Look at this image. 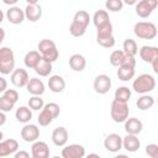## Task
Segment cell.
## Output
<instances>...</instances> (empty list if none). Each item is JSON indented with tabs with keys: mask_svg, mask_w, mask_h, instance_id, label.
I'll return each mask as SVG.
<instances>
[{
	"mask_svg": "<svg viewBox=\"0 0 158 158\" xmlns=\"http://www.w3.org/2000/svg\"><path fill=\"white\" fill-rule=\"evenodd\" d=\"M90 22V16L86 11L84 10H79L75 12L74 17H73V21L69 26V32L72 36L74 37H80L85 33L86 31V27Z\"/></svg>",
	"mask_w": 158,
	"mask_h": 158,
	"instance_id": "6da1fadb",
	"label": "cell"
},
{
	"mask_svg": "<svg viewBox=\"0 0 158 158\" xmlns=\"http://www.w3.org/2000/svg\"><path fill=\"white\" fill-rule=\"evenodd\" d=\"M132 88L138 94H148L156 88V79L151 74H141L133 80Z\"/></svg>",
	"mask_w": 158,
	"mask_h": 158,
	"instance_id": "7a4b0ae2",
	"label": "cell"
},
{
	"mask_svg": "<svg viewBox=\"0 0 158 158\" xmlns=\"http://www.w3.org/2000/svg\"><path fill=\"white\" fill-rule=\"evenodd\" d=\"M15 69V54L9 47H0V73L6 75Z\"/></svg>",
	"mask_w": 158,
	"mask_h": 158,
	"instance_id": "3957f363",
	"label": "cell"
},
{
	"mask_svg": "<svg viewBox=\"0 0 158 158\" xmlns=\"http://www.w3.org/2000/svg\"><path fill=\"white\" fill-rule=\"evenodd\" d=\"M133 32L138 38L142 40H153L157 36V27L153 22H146V21H139L135 23Z\"/></svg>",
	"mask_w": 158,
	"mask_h": 158,
	"instance_id": "277c9868",
	"label": "cell"
},
{
	"mask_svg": "<svg viewBox=\"0 0 158 158\" xmlns=\"http://www.w3.org/2000/svg\"><path fill=\"white\" fill-rule=\"evenodd\" d=\"M135 67H136V59L135 57L126 56L123 59V63L117 69V78L122 81H128L135 77Z\"/></svg>",
	"mask_w": 158,
	"mask_h": 158,
	"instance_id": "5b68a950",
	"label": "cell"
},
{
	"mask_svg": "<svg viewBox=\"0 0 158 158\" xmlns=\"http://www.w3.org/2000/svg\"><path fill=\"white\" fill-rule=\"evenodd\" d=\"M111 118L120 123V122H125L128 118V114H130V109L128 105L126 102H120L116 100H112L111 102Z\"/></svg>",
	"mask_w": 158,
	"mask_h": 158,
	"instance_id": "8992f818",
	"label": "cell"
},
{
	"mask_svg": "<svg viewBox=\"0 0 158 158\" xmlns=\"http://www.w3.org/2000/svg\"><path fill=\"white\" fill-rule=\"evenodd\" d=\"M25 19H27L28 21L31 22H36L41 19L42 16V9H41V5L36 1V0H28L25 10Z\"/></svg>",
	"mask_w": 158,
	"mask_h": 158,
	"instance_id": "52a82bcc",
	"label": "cell"
},
{
	"mask_svg": "<svg viewBox=\"0 0 158 158\" xmlns=\"http://www.w3.org/2000/svg\"><path fill=\"white\" fill-rule=\"evenodd\" d=\"M157 4H158L157 0H141V1L136 2V14L139 17L146 19L152 14V11L156 9Z\"/></svg>",
	"mask_w": 158,
	"mask_h": 158,
	"instance_id": "ba28073f",
	"label": "cell"
},
{
	"mask_svg": "<svg viewBox=\"0 0 158 158\" xmlns=\"http://www.w3.org/2000/svg\"><path fill=\"white\" fill-rule=\"evenodd\" d=\"M111 88V78L106 74H99L94 79V90L98 94H106Z\"/></svg>",
	"mask_w": 158,
	"mask_h": 158,
	"instance_id": "9c48e42d",
	"label": "cell"
},
{
	"mask_svg": "<svg viewBox=\"0 0 158 158\" xmlns=\"http://www.w3.org/2000/svg\"><path fill=\"white\" fill-rule=\"evenodd\" d=\"M104 147L109 152H118L122 148V137L117 133H110L104 139Z\"/></svg>",
	"mask_w": 158,
	"mask_h": 158,
	"instance_id": "30bf717a",
	"label": "cell"
},
{
	"mask_svg": "<svg viewBox=\"0 0 158 158\" xmlns=\"http://www.w3.org/2000/svg\"><path fill=\"white\" fill-rule=\"evenodd\" d=\"M85 156V148L81 144H69L62 149V158H83Z\"/></svg>",
	"mask_w": 158,
	"mask_h": 158,
	"instance_id": "8fae6325",
	"label": "cell"
},
{
	"mask_svg": "<svg viewBox=\"0 0 158 158\" xmlns=\"http://www.w3.org/2000/svg\"><path fill=\"white\" fill-rule=\"evenodd\" d=\"M31 158H49V147L43 141L33 142L31 147Z\"/></svg>",
	"mask_w": 158,
	"mask_h": 158,
	"instance_id": "7c38bea8",
	"label": "cell"
},
{
	"mask_svg": "<svg viewBox=\"0 0 158 158\" xmlns=\"http://www.w3.org/2000/svg\"><path fill=\"white\" fill-rule=\"evenodd\" d=\"M30 78H28V73L22 69V68H17L14 69V72L11 73V83L16 86V88H23L27 85Z\"/></svg>",
	"mask_w": 158,
	"mask_h": 158,
	"instance_id": "4fadbf2b",
	"label": "cell"
},
{
	"mask_svg": "<svg viewBox=\"0 0 158 158\" xmlns=\"http://www.w3.org/2000/svg\"><path fill=\"white\" fill-rule=\"evenodd\" d=\"M21 137L26 142H36L40 137V128L36 125L26 123L21 130Z\"/></svg>",
	"mask_w": 158,
	"mask_h": 158,
	"instance_id": "5bb4252c",
	"label": "cell"
},
{
	"mask_svg": "<svg viewBox=\"0 0 158 158\" xmlns=\"http://www.w3.org/2000/svg\"><path fill=\"white\" fill-rule=\"evenodd\" d=\"M6 17H7V20H9L10 23L20 25L25 20V12L19 6H10L9 10L6 11Z\"/></svg>",
	"mask_w": 158,
	"mask_h": 158,
	"instance_id": "9a60e30c",
	"label": "cell"
},
{
	"mask_svg": "<svg viewBox=\"0 0 158 158\" xmlns=\"http://www.w3.org/2000/svg\"><path fill=\"white\" fill-rule=\"evenodd\" d=\"M19 148V142L14 138H9L0 142V158H5L15 153Z\"/></svg>",
	"mask_w": 158,
	"mask_h": 158,
	"instance_id": "2e32d148",
	"label": "cell"
},
{
	"mask_svg": "<svg viewBox=\"0 0 158 158\" xmlns=\"http://www.w3.org/2000/svg\"><path fill=\"white\" fill-rule=\"evenodd\" d=\"M68 137H69L68 131H67V128L63 127V126H59V127L54 128L53 132H52V142H53L56 146H58V147L65 146V143H67V141H68Z\"/></svg>",
	"mask_w": 158,
	"mask_h": 158,
	"instance_id": "e0dca14e",
	"label": "cell"
},
{
	"mask_svg": "<svg viewBox=\"0 0 158 158\" xmlns=\"http://www.w3.org/2000/svg\"><path fill=\"white\" fill-rule=\"evenodd\" d=\"M142 128H143V123L137 117H128L125 121V131L127 132V135L137 136L138 133L142 132Z\"/></svg>",
	"mask_w": 158,
	"mask_h": 158,
	"instance_id": "ac0fdd59",
	"label": "cell"
},
{
	"mask_svg": "<svg viewBox=\"0 0 158 158\" xmlns=\"http://www.w3.org/2000/svg\"><path fill=\"white\" fill-rule=\"evenodd\" d=\"M27 91L33 96H40L44 93V84L38 78H31L26 85Z\"/></svg>",
	"mask_w": 158,
	"mask_h": 158,
	"instance_id": "d6986e66",
	"label": "cell"
},
{
	"mask_svg": "<svg viewBox=\"0 0 158 158\" xmlns=\"http://www.w3.org/2000/svg\"><path fill=\"white\" fill-rule=\"evenodd\" d=\"M139 57L143 62L152 63L156 58H158V48L154 46H142L139 49Z\"/></svg>",
	"mask_w": 158,
	"mask_h": 158,
	"instance_id": "ffe728a7",
	"label": "cell"
},
{
	"mask_svg": "<svg viewBox=\"0 0 158 158\" xmlns=\"http://www.w3.org/2000/svg\"><path fill=\"white\" fill-rule=\"evenodd\" d=\"M69 67L74 70V72H83L86 67V59L83 54L75 53L72 54L69 58Z\"/></svg>",
	"mask_w": 158,
	"mask_h": 158,
	"instance_id": "44dd1931",
	"label": "cell"
},
{
	"mask_svg": "<svg viewBox=\"0 0 158 158\" xmlns=\"http://www.w3.org/2000/svg\"><path fill=\"white\" fill-rule=\"evenodd\" d=\"M122 147L128 152H136L141 147V142L135 135H126L122 138Z\"/></svg>",
	"mask_w": 158,
	"mask_h": 158,
	"instance_id": "7402d4cb",
	"label": "cell"
},
{
	"mask_svg": "<svg viewBox=\"0 0 158 158\" xmlns=\"http://www.w3.org/2000/svg\"><path fill=\"white\" fill-rule=\"evenodd\" d=\"M48 88L53 93H62L65 89V81L60 75H52L48 79Z\"/></svg>",
	"mask_w": 158,
	"mask_h": 158,
	"instance_id": "603a6c76",
	"label": "cell"
},
{
	"mask_svg": "<svg viewBox=\"0 0 158 158\" xmlns=\"http://www.w3.org/2000/svg\"><path fill=\"white\" fill-rule=\"evenodd\" d=\"M93 22L95 25L96 28L99 27H102L107 23H110V16H109V12L106 10H98L95 11L94 16H93Z\"/></svg>",
	"mask_w": 158,
	"mask_h": 158,
	"instance_id": "cb8c5ba5",
	"label": "cell"
},
{
	"mask_svg": "<svg viewBox=\"0 0 158 158\" xmlns=\"http://www.w3.org/2000/svg\"><path fill=\"white\" fill-rule=\"evenodd\" d=\"M41 54L38 51H30L25 54V58H23V62H25V65L30 69H35V67L37 65V63L41 60Z\"/></svg>",
	"mask_w": 158,
	"mask_h": 158,
	"instance_id": "d4e9b609",
	"label": "cell"
},
{
	"mask_svg": "<svg viewBox=\"0 0 158 158\" xmlns=\"http://www.w3.org/2000/svg\"><path fill=\"white\" fill-rule=\"evenodd\" d=\"M16 120L21 123H28L32 118V111L27 106H20L15 112Z\"/></svg>",
	"mask_w": 158,
	"mask_h": 158,
	"instance_id": "484cf974",
	"label": "cell"
},
{
	"mask_svg": "<svg viewBox=\"0 0 158 158\" xmlns=\"http://www.w3.org/2000/svg\"><path fill=\"white\" fill-rule=\"evenodd\" d=\"M123 49H122V52L126 54V56H128V57H135L137 53H138V47H137V43H136V41L135 40H132V38H126L125 41H123Z\"/></svg>",
	"mask_w": 158,
	"mask_h": 158,
	"instance_id": "4316f807",
	"label": "cell"
},
{
	"mask_svg": "<svg viewBox=\"0 0 158 158\" xmlns=\"http://www.w3.org/2000/svg\"><path fill=\"white\" fill-rule=\"evenodd\" d=\"M136 105H137V107H138L139 110L146 111V110L151 109V107L154 105V98L151 96V95H148V94H144V95H142L141 98L137 99Z\"/></svg>",
	"mask_w": 158,
	"mask_h": 158,
	"instance_id": "83f0119b",
	"label": "cell"
},
{
	"mask_svg": "<svg viewBox=\"0 0 158 158\" xmlns=\"http://www.w3.org/2000/svg\"><path fill=\"white\" fill-rule=\"evenodd\" d=\"M35 72L41 77H47L52 72V63H48V62H46L44 59L41 58V60L35 67Z\"/></svg>",
	"mask_w": 158,
	"mask_h": 158,
	"instance_id": "f1b7e54d",
	"label": "cell"
},
{
	"mask_svg": "<svg viewBox=\"0 0 158 158\" xmlns=\"http://www.w3.org/2000/svg\"><path fill=\"white\" fill-rule=\"evenodd\" d=\"M131 90L127 88V86H120L116 89L115 91V99L116 101H120V102H128L130 98H131Z\"/></svg>",
	"mask_w": 158,
	"mask_h": 158,
	"instance_id": "f546056e",
	"label": "cell"
},
{
	"mask_svg": "<svg viewBox=\"0 0 158 158\" xmlns=\"http://www.w3.org/2000/svg\"><path fill=\"white\" fill-rule=\"evenodd\" d=\"M125 57H126V54L122 52V51H120V49H116V51H114L111 54H110V63H111V65H114V67H120L122 63H123V59H125Z\"/></svg>",
	"mask_w": 158,
	"mask_h": 158,
	"instance_id": "4dcf8cb0",
	"label": "cell"
},
{
	"mask_svg": "<svg viewBox=\"0 0 158 158\" xmlns=\"http://www.w3.org/2000/svg\"><path fill=\"white\" fill-rule=\"evenodd\" d=\"M58 56H59V52H58L57 47H52V48H49V49H47V51H44V52L41 53L42 59H44L48 63L56 62L58 59Z\"/></svg>",
	"mask_w": 158,
	"mask_h": 158,
	"instance_id": "1f68e13d",
	"label": "cell"
},
{
	"mask_svg": "<svg viewBox=\"0 0 158 158\" xmlns=\"http://www.w3.org/2000/svg\"><path fill=\"white\" fill-rule=\"evenodd\" d=\"M96 30H98L96 40H102V38H107V37L114 36L112 35V25H111V22L105 25V26H102V27H99Z\"/></svg>",
	"mask_w": 158,
	"mask_h": 158,
	"instance_id": "d6a6232c",
	"label": "cell"
},
{
	"mask_svg": "<svg viewBox=\"0 0 158 158\" xmlns=\"http://www.w3.org/2000/svg\"><path fill=\"white\" fill-rule=\"evenodd\" d=\"M38 123H40V126H48L53 120H54V117L46 110V109H42L41 110V112H40V115H38Z\"/></svg>",
	"mask_w": 158,
	"mask_h": 158,
	"instance_id": "836d02e7",
	"label": "cell"
},
{
	"mask_svg": "<svg viewBox=\"0 0 158 158\" xmlns=\"http://www.w3.org/2000/svg\"><path fill=\"white\" fill-rule=\"evenodd\" d=\"M44 106V102H43V99H41V96H32L28 99V107L31 110H42Z\"/></svg>",
	"mask_w": 158,
	"mask_h": 158,
	"instance_id": "e575fe53",
	"label": "cell"
},
{
	"mask_svg": "<svg viewBox=\"0 0 158 158\" xmlns=\"http://www.w3.org/2000/svg\"><path fill=\"white\" fill-rule=\"evenodd\" d=\"M105 6H106V9L109 11L117 12V11H121L122 10L123 2H122V0H107L105 2Z\"/></svg>",
	"mask_w": 158,
	"mask_h": 158,
	"instance_id": "d590c367",
	"label": "cell"
},
{
	"mask_svg": "<svg viewBox=\"0 0 158 158\" xmlns=\"http://www.w3.org/2000/svg\"><path fill=\"white\" fill-rule=\"evenodd\" d=\"M43 109H46L54 118L56 117H58L59 116V114H60V109H59V105L58 104H56V102H48V104H46L44 106H43Z\"/></svg>",
	"mask_w": 158,
	"mask_h": 158,
	"instance_id": "8d00e7d4",
	"label": "cell"
},
{
	"mask_svg": "<svg viewBox=\"0 0 158 158\" xmlns=\"http://www.w3.org/2000/svg\"><path fill=\"white\" fill-rule=\"evenodd\" d=\"M15 104L11 102L10 100H7L6 98L4 96H0V111L1 112H7V111H11L14 109Z\"/></svg>",
	"mask_w": 158,
	"mask_h": 158,
	"instance_id": "74e56055",
	"label": "cell"
},
{
	"mask_svg": "<svg viewBox=\"0 0 158 158\" xmlns=\"http://www.w3.org/2000/svg\"><path fill=\"white\" fill-rule=\"evenodd\" d=\"M37 47H38V52L41 54L42 52H44V51H47V49H49L52 47H56V43L52 40H42V41H40Z\"/></svg>",
	"mask_w": 158,
	"mask_h": 158,
	"instance_id": "f35d334b",
	"label": "cell"
},
{
	"mask_svg": "<svg viewBox=\"0 0 158 158\" xmlns=\"http://www.w3.org/2000/svg\"><path fill=\"white\" fill-rule=\"evenodd\" d=\"M2 96L6 98L7 100H10V101L14 102V104H16L17 100H19V93H17L15 89H6V90L4 91V95H2Z\"/></svg>",
	"mask_w": 158,
	"mask_h": 158,
	"instance_id": "ab89813d",
	"label": "cell"
},
{
	"mask_svg": "<svg viewBox=\"0 0 158 158\" xmlns=\"http://www.w3.org/2000/svg\"><path fill=\"white\" fill-rule=\"evenodd\" d=\"M98 43L104 47V48H111L115 46V37L111 36V37H107V38H102V40H96Z\"/></svg>",
	"mask_w": 158,
	"mask_h": 158,
	"instance_id": "60d3db41",
	"label": "cell"
},
{
	"mask_svg": "<svg viewBox=\"0 0 158 158\" xmlns=\"http://www.w3.org/2000/svg\"><path fill=\"white\" fill-rule=\"evenodd\" d=\"M146 153L151 158H158V146L156 143H151L146 146Z\"/></svg>",
	"mask_w": 158,
	"mask_h": 158,
	"instance_id": "b9f144b4",
	"label": "cell"
},
{
	"mask_svg": "<svg viewBox=\"0 0 158 158\" xmlns=\"http://www.w3.org/2000/svg\"><path fill=\"white\" fill-rule=\"evenodd\" d=\"M14 158H31V157H30V153L27 151H19L15 153Z\"/></svg>",
	"mask_w": 158,
	"mask_h": 158,
	"instance_id": "7bdbcfd3",
	"label": "cell"
},
{
	"mask_svg": "<svg viewBox=\"0 0 158 158\" xmlns=\"http://www.w3.org/2000/svg\"><path fill=\"white\" fill-rule=\"evenodd\" d=\"M7 89V81L4 77H0V93H4Z\"/></svg>",
	"mask_w": 158,
	"mask_h": 158,
	"instance_id": "ee69618b",
	"label": "cell"
},
{
	"mask_svg": "<svg viewBox=\"0 0 158 158\" xmlns=\"http://www.w3.org/2000/svg\"><path fill=\"white\" fill-rule=\"evenodd\" d=\"M151 64H152L153 72H154V73H158V58H156V59H154V60H153Z\"/></svg>",
	"mask_w": 158,
	"mask_h": 158,
	"instance_id": "f6af8a7d",
	"label": "cell"
},
{
	"mask_svg": "<svg viewBox=\"0 0 158 158\" xmlns=\"http://www.w3.org/2000/svg\"><path fill=\"white\" fill-rule=\"evenodd\" d=\"M5 122H6V115H5L4 112H1V111H0V127H1Z\"/></svg>",
	"mask_w": 158,
	"mask_h": 158,
	"instance_id": "bcb514c9",
	"label": "cell"
},
{
	"mask_svg": "<svg viewBox=\"0 0 158 158\" xmlns=\"http://www.w3.org/2000/svg\"><path fill=\"white\" fill-rule=\"evenodd\" d=\"M4 38H5V31H4L2 27H0V46H1L2 41H4Z\"/></svg>",
	"mask_w": 158,
	"mask_h": 158,
	"instance_id": "7dc6e473",
	"label": "cell"
},
{
	"mask_svg": "<svg viewBox=\"0 0 158 158\" xmlns=\"http://www.w3.org/2000/svg\"><path fill=\"white\" fill-rule=\"evenodd\" d=\"M17 2V0H4V4L6 5H15Z\"/></svg>",
	"mask_w": 158,
	"mask_h": 158,
	"instance_id": "c3c4849f",
	"label": "cell"
},
{
	"mask_svg": "<svg viewBox=\"0 0 158 158\" xmlns=\"http://www.w3.org/2000/svg\"><path fill=\"white\" fill-rule=\"evenodd\" d=\"M85 158H100V156H99V154H95V153H90V154H88Z\"/></svg>",
	"mask_w": 158,
	"mask_h": 158,
	"instance_id": "681fc988",
	"label": "cell"
},
{
	"mask_svg": "<svg viewBox=\"0 0 158 158\" xmlns=\"http://www.w3.org/2000/svg\"><path fill=\"white\" fill-rule=\"evenodd\" d=\"M114 158H128L126 154H118V156H116V157H114Z\"/></svg>",
	"mask_w": 158,
	"mask_h": 158,
	"instance_id": "f907efd6",
	"label": "cell"
},
{
	"mask_svg": "<svg viewBox=\"0 0 158 158\" xmlns=\"http://www.w3.org/2000/svg\"><path fill=\"white\" fill-rule=\"evenodd\" d=\"M2 20H4V12H2V10H0V23L2 22Z\"/></svg>",
	"mask_w": 158,
	"mask_h": 158,
	"instance_id": "816d5d0a",
	"label": "cell"
},
{
	"mask_svg": "<svg viewBox=\"0 0 158 158\" xmlns=\"http://www.w3.org/2000/svg\"><path fill=\"white\" fill-rule=\"evenodd\" d=\"M126 4H136V1H128V0H127Z\"/></svg>",
	"mask_w": 158,
	"mask_h": 158,
	"instance_id": "f5cc1de1",
	"label": "cell"
},
{
	"mask_svg": "<svg viewBox=\"0 0 158 158\" xmlns=\"http://www.w3.org/2000/svg\"><path fill=\"white\" fill-rule=\"evenodd\" d=\"M2 137H4V135H2V132L0 131V142H1V139H2Z\"/></svg>",
	"mask_w": 158,
	"mask_h": 158,
	"instance_id": "db71d44e",
	"label": "cell"
},
{
	"mask_svg": "<svg viewBox=\"0 0 158 158\" xmlns=\"http://www.w3.org/2000/svg\"><path fill=\"white\" fill-rule=\"evenodd\" d=\"M53 158H62V157H58V156H56V157H53Z\"/></svg>",
	"mask_w": 158,
	"mask_h": 158,
	"instance_id": "11a10c76",
	"label": "cell"
}]
</instances>
